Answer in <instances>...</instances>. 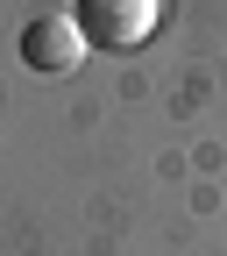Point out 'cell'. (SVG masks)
Returning a JSON list of instances; mask_svg holds the SVG:
<instances>
[{
	"instance_id": "cell-1",
	"label": "cell",
	"mask_w": 227,
	"mask_h": 256,
	"mask_svg": "<svg viewBox=\"0 0 227 256\" xmlns=\"http://www.w3.org/2000/svg\"><path fill=\"white\" fill-rule=\"evenodd\" d=\"M71 14H78V28H85L92 50H135V43H149L164 0H78Z\"/></svg>"
},
{
	"instance_id": "cell-2",
	"label": "cell",
	"mask_w": 227,
	"mask_h": 256,
	"mask_svg": "<svg viewBox=\"0 0 227 256\" xmlns=\"http://www.w3.org/2000/svg\"><path fill=\"white\" fill-rule=\"evenodd\" d=\"M85 28H78V14H36L21 28V64L28 72H43V78H64V72H78L85 64Z\"/></svg>"
}]
</instances>
